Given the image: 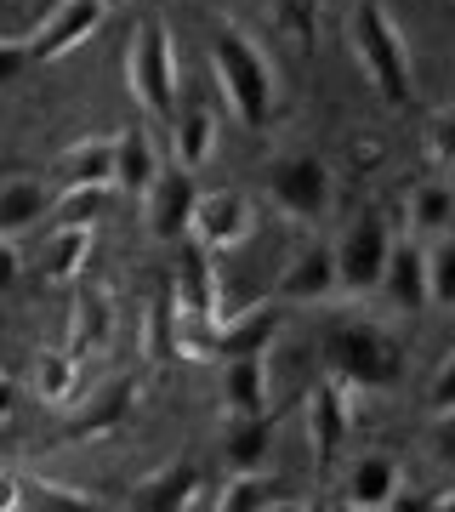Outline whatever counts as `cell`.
I'll list each match as a JSON object with an SVG mask.
<instances>
[{
    "mask_svg": "<svg viewBox=\"0 0 455 512\" xmlns=\"http://www.w3.org/2000/svg\"><path fill=\"white\" fill-rule=\"evenodd\" d=\"M211 80H217L222 103L234 109L239 126L262 131L273 114V69L268 57L256 52V40L234 23H222L217 35H211Z\"/></svg>",
    "mask_w": 455,
    "mask_h": 512,
    "instance_id": "cell-1",
    "label": "cell"
},
{
    "mask_svg": "<svg viewBox=\"0 0 455 512\" xmlns=\"http://www.w3.org/2000/svg\"><path fill=\"white\" fill-rule=\"evenodd\" d=\"M347 35H353V57H359L364 80L376 86V97L404 109L410 103V52H404L399 23L387 18L382 0H359L347 18Z\"/></svg>",
    "mask_w": 455,
    "mask_h": 512,
    "instance_id": "cell-2",
    "label": "cell"
},
{
    "mask_svg": "<svg viewBox=\"0 0 455 512\" xmlns=\"http://www.w3.org/2000/svg\"><path fill=\"white\" fill-rule=\"evenodd\" d=\"M325 370L342 387H393L404 376V348L387 330L347 319L325 330Z\"/></svg>",
    "mask_w": 455,
    "mask_h": 512,
    "instance_id": "cell-3",
    "label": "cell"
},
{
    "mask_svg": "<svg viewBox=\"0 0 455 512\" xmlns=\"http://www.w3.org/2000/svg\"><path fill=\"white\" fill-rule=\"evenodd\" d=\"M177 52H171V35H165L160 18H143L137 23V35H131L126 46V92L137 97V109L148 114V120H171V109H177Z\"/></svg>",
    "mask_w": 455,
    "mask_h": 512,
    "instance_id": "cell-4",
    "label": "cell"
},
{
    "mask_svg": "<svg viewBox=\"0 0 455 512\" xmlns=\"http://www.w3.org/2000/svg\"><path fill=\"white\" fill-rule=\"evenodd\" d=\"M387 245H393V228H387L382 211H364L359 222H347V234L330 245V256H336V291L342 296L376 291L382 268H387Z\"/></svg>",
    "mask_w": 455,
    "mask_h": 512,
    "instance_id": "cell-5",
    "label": "cell"
},
{
    "mask_svg": "<svg viewBox=\"0 0 455 512\" xmlns=\"http://www.w3.org/2000/svg\"><path fill=\"white\" fill-rule=\"evenodd\" d=\"M188 234L200 239L211 256L234 251L256 234V205L239 194V188H211V194H194V211H188Z\"/></svg>",
    "mask_w": 455,
    "mask_h": 512,
    "instance_id": "cell-6",
    "label": "cell"
},
{
    "mask_svg": "<svg viewBox=\"0 0 455 512\" xmlns=\"http://www.w3.org/2000/svg\"><path fill=\"white\" fill-rule=\"evenodd\" d=\"M273 205L285 211L291 222H319L330 211V165L319 160V154H291V160H279L273 165Z\"/></svg>",
    "mask_w": 455,
    "mask_h": 512,
    "instance_id": "cell-7",
    "label": "cell"
},
{
    "mask_svg": "<svg viewBox=\"0 0 455 512\" xmlns=\"http://www.w3.org/2000/svg\"><path fill=\"white\" fill-rule=\"evenodd\" d=\"M103 18H109V6H103V0H57L23 46H29L35 63H52V57H69L74 46H86V40L103 29Z\"/></svg>",
    "mask_w": 455,
    "mask_h": 512,
    "instance_id": "cell-8",
    "label": "cell"
},
{
    "mask_svg": "<svg viewBox=\"0 0 455 512\" xmlns=\"http://www.w3.org/2000/svg\"><path fill=\"white\" fill-rule=\"evenodd\" d=\"M194 194H200L194 171H182V165H171V171L160 165V171H154V183L143 188V205H148V234L160 239V245H177V239L188 234Z\"/></svg>",
    "mask_w": 455,
    "mask_h": 512,
    "instance_id": "cell-9",
    "label": "cell"
},
{
    "mask_svg": "<svg viewBox=\"0 0 455 512\" xmlns=\"http://www.w3.org/2000/svg\"><path fill=\"white\" fill-rule=\"evenodd\" d=\"M347 427H353V404H347V387L330 376V382H319L308 393V444H313L319 467H330V461L342 456Z\"/></svg>",
    "mask_w": 455,
    "mask_h": 512,
    "instance_id": "cell-10",
    "label": "cell"
},
{
    "mask_svg": "<svg viewBox=\"0 0 455 512\" xmlns=\"http://www.w3.org/2000/svg\"><path fill=\"white\" fill-rule=\"evenodd\" d=\"M285 325V308L279 302H245L239 313H228L217 325V359H245V353H268L273 336Z\"/></svg>",
    "mask_w": 455,
    "mask_h": 512,
    "instance_id": "cell-11",
    "label": "cell"
},
{
    "mask_svg": "<svg viewBox=\"0 0 455 512\" xmlns=\"http://www.w3.org/2000/svg\"><path fill=\"white\" fill-rule=\"evenodd\" d=\"M336 296V256L330 245H302L273 279V302H330Z\"/></svg>",
    "mask_w": 455,
    "mask_h": 512,
    "instance_id": "cell-12",
    "label": "cell"
},
{
    "mask_svg": "<svg viewBox=\"0 0 455 512\" xmlns=\"http://www.w3.org/2000/svg\"><path fill=\"white\" fill-rule=\"evenodd\" d=\"M376 291H382L399 313L427 308V268H421L416 239H393V245H387V268H382V285H376Z\"/></svg>",
    "mask_w": 455,
    "mask_h": 512,
    "instance_id": "cell-13",
    "label": "cell"
},
{
    "mask_svg": "<svg viewBox=\"0 0 455 512\" xmlns=\"http://www.w3.org/2000/svg\"><path fill=\"white\" fill-rule=\"evenodd\" d=\"M222 416H268V359H222Z\"/></svg>",
    "mask_w": 455,
    "mask_h": 512,
    "instance_id": "cell-14",
    "label": "cell"
},
{
    "mask_svg": "<svg viewBox=\"0 0 455 512\" xmlns=\"http://www.w3.org/2000/svg\"><path fill=\"white\" fill-rule=\"evenodd\" d=\"M177 245H182V268H177V285H171V302L217 319V262H211V251L194 234H182Z\"/></svg>",
    "mask_w": 455,
    "mask_h": 512,
    "instance_id": "cell-15",
    "label": "cell"
},
{
    "mask_svg": "<svg viewBox=\"0 0 455 512\" xmlns=\"http://www.w3.org/2000/svg\"><path fill=\"white\" fill-rule=\"evenodd\" d=\"M154 171H160V148L148 137V126H126L114 137V177L109 188H126L131 200H143V188L154 183Z\"/></svg>",
    "mask_w": 455,
    "mask_h": 512,
    "instance_id": "cell-16",
    "label": "cell"
},
{
    "mask_svg": "<svg viewBox=\"0 0 455 512\" xmlns=\"http://www.w3.org/2000/svg\"><path fill=\"white\" fill-rule=\"evenodd\" d=\"M171 154H177L182 171H200L205 160H211V148H217V114L200 109V103H188V109H171Z\"/></svg>",
    "mask_w": 455,
    "mask_h": 512,
    "instance_id": "cell-17",
    "label": "cell"
},
{
    "mask_svg": "<svg viewBox=\"0 0 455 512\" xmlns=\"http://www.w3.org/2000/svg\"><path fill=\"white\" fill-rule=\"evenodd\" d=\"M57 188H74V183H109L114 177V137H86V143H69L52 165Z\"/></svg>",
    "mask_w": 455,
    "mask_h": 512,
    "instance_id": "cell-18",
    "label": "cell"
},
{
    "mask_svg": "<svg viewBox=\"0 0 455 512\" xmlns=\"http://www.w3.org/2000/svg\"><path fill=\"white\" fill-rule=\"evenodd\" d=\"M347 501L364 512H382V507H399V467L387 456H364L353 461L347 473Z\"/></svg>",
    "mask_w": 455,
    "mask_h": 512,
    "instance_id": "cell-19",
    "label": "cell"
},
{
    "mask_svg": "<svg viewBox=\"0 0 455 512\" xmlns=\"http://www.w3.org/2000/svg\"><path fill=\"white\" fill-rule=\"evenodd\" d=\"M109 211V183H74L57 188V200L46 205L52 228H97V217Z\"/></svg>",
    "mask_w": 455,
    "mask_h": 512,
    "instance_id": "cell-20",
    "label": "cell"
},
{
    "mask_svg": "<svg viewBox=\"0 0 455 512\" xmlns=\"http://www.w3.org/2000/svg\"><path fill=\"white\" fill-rule=\"evenodd\" d=\"M46 183H29V177H18V183L0 188V239H18L23 228H35L40 217H46Z\"/></svg>",
    "mask_w": 455,
    "mask_h": 512,
    "instance_id": "cell-21",
    "label": "cell"
},
{
    "mask_svg": "<svg viewBox=\"0 0 455 512\" xmlns=\"http://www.w3.org/2000/svg\"><path fill=\"white\" fill-rule=\"evenodd\" d=\"M91 262V228H52L46 251H40V274L46 279H80Z\"/></svg>",
    "mask_w": 455,
    "mask_h": 512,
    "instance_id": "cell-22",
    "label": "cell"
},
{
    "mask_svg": "<svg viewBox=\"0 0 455 512\" xmlns=\"http://www.w3.org/2000/svg\"><path fill=\"white\" fill-rule=\"evenodd\" d=\"M74 376H80V359L69 348H40L35 359V399L40 404H74Z\"/></svg>",
    "mask_w": 455,
    "mask_h": 512,
    "instance_id": "cell-23",
    "label": "cell"
},
{
    "mask_svg": "<svg viewBox=\"0 0 455 512\" xmlns=\"http://www.w3.org/2000/svg\"><path fill=\"white\" fill-rule=\"evenodd\" d=\"M228 421V467L234 473H251V467H262L268 461V416H222Z\"/></svg>",
    "mask_w": 455,
    "mask_h": 512,
    "instance_id": "cell-24",
    "label": "cell"
},
{
    "mask_svg": "<svg viewBox=\"0 0 455 512\" xmlns=\"http://www.w3.org/2000/svg\"><path fill=\"white\" fill-rule=\"evenodd\" d=\"M194 490H200V478H194V467H165V473L143 478L137 484V507H194Z\"/></svg>",
    "mask_w": 455,
    "mask_h": 512,
    "instance_id": "cell-25",
    "label": "cell"
},
{
    "mask_svg": "<svg viewBox=\"0 0 455 512\" xmlns=\"http://www.w3.org/2000/svg\"><path fill=\"white\" fill-rule=\"evenodd\" d=\"M421 268H427V308H450L455 302V239L433 234V245L421 251Z\"/></svg>",
    "mask_w": 455,
    "mask_h": 512,
    "instance_id": "cell-26",
    "label": "cell"
},
{
    "mask_svg": "<svg viewBox=\"0 0 455 512\" xmlns=\"http://www.w3.org/2000/svg\"><path fill=\"white\" fill-rule=\"evenodd\" d=\"M450 217H455V194H450V183H421L416 194H410V228L416 234H444L450 228Z\"/></svg>",
    "mask_w": 455,
    "mask_h": 512,
    "instance_id": "cell-27",
    "label": "cell"
},
{
    "mask_svg": "<svg viewBox=\"0 0 455 512\" xmlns=\"http://www.w3.org/2000/svg\"><path fill=\"white\" fill-rule=\"evenodd\" d=\"M211 507H222V512H256V507H279V495H273V484L262 478V467H251V473L228 478Z\"/></svg>",
    "mask_w": 455,
    "mask_h": 512,
    "instance_id": "cell-28",
    "label": "cell"
},
{
    "mask_svg": "<svg viewBox=\"0 0 455 512\" xmlns=\"http://www.w3.org/2000/svg\"><path fill=\"white\" fill-rule=\"evenodd\" d=\"M18 507H40V512H86L97 507L86 490L74 484H40V478H18Z\"/></svg>",
    "mask_w": 455,
    "mask_h": 512,
    "instance_id": "cell-29",
    "label": "cell"
},
{
    "mask_svg": "<svg viewBox=\"0 0 455 512\" xmlns=\"http://www.w3.org/2000/svg\"><path fill=\"white\" fill-rule=\"evenodd\" d=\"M103 336H109V302H103V296H80V302H74V325H69V353L80 359L86 342L97 348Z\"/></svg>",
    "mask_w": 455,
    "mask_h": 512,
    "instance_id": "cell-30",
    "label": "cell"
},
{
    "mask_svg": "<svg viewBox=\"0 0 455 512\" xmlns=\"http://www.w3.org/2000/svg\"><path fill=\"white\" fill-rule=\"evenodd\" d=\"M126 399H131V382H114L103 399H97V410H86V416L74 421L69 433H109L114 421L126 416Z\"/></svg>",
    "mask_w": 455,
    "mask_h": 512,
    "instance_id": "cell-31",
    "label": "cell"
},
{
    "mask_svg": "<svg viewBox=\"0 0 455 512\" xmlns=\"http://www.w3.org/2000/svg\"><path fill=\"white\" fill-rule=\"evenodd\" d=\"M273 12H279L285 35H291L296 46H308V40H313V18H319V0H273Z\"/></svg>",
    "mask_w": 455,
    "mask_h": 512,
    "instance_id": "cell-32",
    "label": "cell"
},
{
    "mask_svg": "<svg viewBox=\"0 0 455 512\" xmlns=\"http://www.w3.org/2000/svg\"><path fill=\"white\" fill-rule=\"evenodd\" d=\"M427 404H433V416L444 421L455 410V353H444L433 370V387H427Z\"/></svg>",
    "mask_w": 455,
    "mask_h": 512,
    "instance_id": "cell-33",
    "label": "cell"
},
{
    "mask_svg": "<svg viewBox=\"0 0 455 512\" xmlns=\"http://www.w3.org/2000/svg\"><path fill=\"white\" fill-rule=\"evenodd\" d=\"M35 57H29V46L23 40H0V86H12V80H23V69H29Z\"/></svg>",
    "mask_w": 455,
    "mask_h": 512,
    "instance_id": "cell-34",
    "label": "cell"
},
{
    "mask_svg": "<svg viewBox=\"0 0 455 512\" xmlns=\"http://www.w3.org/2000/svg\"><path fill=\"white\" fill-rule=\"evenodd\" d=\"M18 274H23V262H18V245L12 239H0V296L18 285Z\"/></svg>",
    "mask_w": 455,
    "mask_h": 512,
    "instance_id": "cell-35",
    "label": "cell"
},
{
    "mask_svg": "<svg viewBox=\"0 0 455 512\" xmlns=\"http://www.w3.org/2000/svg\"><path fill=\"white\" fill-rule=\"evenodd\" d=\"M433 160L450 165V114H438L433 120Z\"/></svg>",
    "mask_w": 455,
    "mask_h": 512,
    "instance_id": "cell-36",
    "label": "cell"
},
{
    "mask_svg": "<svg viewBox=\"0 0 455 512\" xmlns=\"http://www.w3.org/2000/svg\"><path fill=\"white\" fill-rule=\"evenodd\" d=\"M18 507V473H0V512Z\"/></svg>",
    "mask_w": 455,
    "mask_h": 512,
    "instance_id": "cell-37",
    "label": "cell"
},
{
    "mask_svg": "<svg viewBox=\"0 0 455 512\" xmlns=\"http://www.w3.org/2000/svg\"><path fill=\"white\" fill-rule=\"evenodd\" d=\"M12 404H18V382H12V376H0V421L12 416Z\"/></svg>",
    "mask_w": 455,
    "mask_h": 512,
    "instance_id": "cell-38",
    "label": "cell"
},
{
    "mask_svg": "<svg viewBox=\"0 0 455 512\" xmlns=\"http://www.w3.org/2000/svg\"><path fill=\"white\" fill-rule=\"evenodd\" d=\"M103 6H120V0H103Z\"/></svg>",
    "mask_w": 455,
    "mask_h": 512,
    "instance_id": "cell-39",
    "label": "cell"
}]
</instances>
